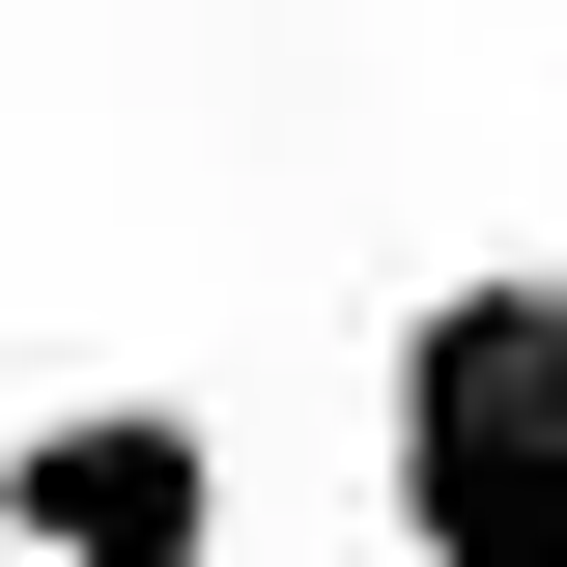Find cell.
Instances as JSON below:
<instances>
[{"label":"cell","instance_id":"cell-1","mask_svg":"<svg viewBox=\"0 0 567 567\" xmlns=\"http://www.w3.org/2000/svg\"><path fill=\"white\" fill-rule=\"evenodd\" d=\"M369 539L398 567H567V256H454L369 341Z\"/></svg>","mask_w":567,"mask_h":567},{"label":"cell","instance_id":"cell-2","mask_svg":"<svg viewBox=\"0 0 567 567\" xmlns=\"http://www.w3.org/2000/svg\"><path fill=\"white\" fill-rule=\"evenodd\" d=\"M256 483H227L199 398H29L0 425V567H227Z\"/></svg>","mask_w":567,"mask_h":567}]
</instances>
